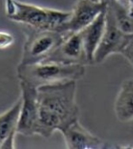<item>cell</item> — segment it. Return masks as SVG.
<instances>
[{"instance_id":"cell-1","label":"cell","mask_w":133,"mask_h":149,"mask_svg":"<svg viewBox=\"0 0 133 149\" xmlns=\"http://www.w3.org/2000/svg\"><path fill=\"white\" fill-rule=\"evenodd\" d=\"M76 92L77 81L74 80L38 87V136L48 138L55 131L62 133L79 120Z\"/></svg>"},{"instance_id":"cell-2","label":"cell","mask_w":133,"mask_h":149,"mask_svg":"<svg viewBox=\"0 0 133 149\" xmlns=\"http://www.w3.org/2000/svg\"><path fill=\"white\" fill-rule=\"evenodd\" d=\"M17 74L19 81L25 82L38 88L45 85L82 79L85 74V65L56 62H40L30 65L18 64Z\"/></svg>"},{"instance_id":"cell-3","label":"cell","mask_w":133,"mask_h":149,"mask_svg":"<svg viewBox=\"0 0 133 149\" xmlns=\"http://www.w3.org/2000/svg\"><path fill=\"white\" fill-rule=\"evenodd\" d=\"M7 18L17 23L38 29L58 30L70 17V11L46 8L18 0H5Z\"/></svg>"},{"instance_id":"cell-4","label":"cell","mask_w":133,"mask_h":149,"mask_svg":"<svg viewBox=\"0 0 133 149\" xmlns=\"http://www.w3.org/2000/svg\"><path fill=\"white\" fill-rule=\"evenodd\" d=\"M23 31L25 35V41L19 62L22 65L45 61L59 47L65 36L57 30L38 29L28 26H25Z\"/></svg>"},{"instance_id":"cell-5","label":"cell","mask_w":133,"mask_h":149,"mask_svg":"<svg viewBox=\"0 0 133 149\" xmlns=\"http://www.w3.org/2000/svg\"><path fill=\"white\" fill-rule=\"evenodd\" d=\"M22 106L17 125V133L25 136L37 135L39 123L38 88L19 81Z\"/></svg>"},{"instance_id":"cell-6","label":"cell","mask_w":133,"mask_h":149,"mask_svg":"<svg viewBox=\"0 0 133 149\" xmlns=\"http://www.w3.org/2000/svg\"><path fill=\"white\" fill-rule=\"evenodd\" d=\"M107 7L106 0L92 1V0H78L70 11V17L57 31L64 36L71 33L82 31L93 20L105 11Z\"/></svg>"},{"instance_id":"cell-7","label":"cell","mask_w":133,"mask_h":149,"mask_svg":"<svg viewBox=\"0 0 133 149\" xmlns=\"http://www.w3.org/2000/svg\"><path fill=\"white\" fill-rule=\"evenodd\" d=\"M128 36L117 25L112 14L106 7V26L100 45L95 52L93 64H101L112 55L120 54Z\"/></svg>"},{"instance_id":"cell-8","label":"cell","mask_w":133,"mask_h":149,"mask_svg":"<svg viewBox=\"0 0 133 149\" xmlns=\"http://www.w3.org/2000/svg\"><path fill=\"white\" fill-rule=\"evenodd\" d=\"M43 62H56L67 65H90L81 31L65 35L59 47Z\"/></svg>"},{"instance_id":"cell-9","label":"cell","mask_w":133,"mask_h":149,"mask_svg":"<svg viewBox=\"0 0 133 149\" xmlns=\"http://www.w3.org/2000/svg\"><path fill=\"white\" fill-rule=\"evenodd\" d=\"M66 148L69 149H92L110 147L102 139L86 129L77 120L62 132Z\"/></svg>"},{"instance_id":"cell-10","label":"cell","mask_w":133,"mask_h":149,"mask_svg":"<svg viewBox=\"0 0 133 149\" xmlns=\"http://www.w3.org/2000/svg\"><path fill=\"white\" fill-rule=\"evenodd\" d=\"M22 106L21 96L14 105L4 113L0 114V149L14 148V139Z\"/></svg>"},{"instance_id":"cell-11","label":"cell","mask_w":133,"mask_h":149,"mask_svg":"<svg viewBox=\"0 0 133 149\" xmlns=\"http://www.w3.org/2000/svg\"><path fill=\"white\" fill-rule=\"evenodd\" d=\"M106 26V9L92 23L83 28L81 33L83 36L84 47L90 65L93 64L94 55L97 50Z\"/></svg>"},{"instance_id":"cell-12","label":"cell","mask_w":133,"mask_h":149,"mask_svg":"<svg viewBox=\"0 0 133 149\" xmlns=\"http://www.w3.org/2000/svg\"><path fill=\"white\" fill-rule=\"evenodd\" d=\"M114 113L121 123L133 120V77L121 83L114 102Z\"/></svg>"},{"instance_id":"cell-13","label":"cell","mask_w":133,"mask_h":149,"mask_svg":"<svg viewBox=\"0 0 133 149\" xmlns=\"http://www.w3.org/2000/svg\"><path fill=\"white\" fill-rule=\"evenodd\" d=\"M107 8L112 14L117 25L127 35L133 34V18L128 14L125 6L117 0H106Z\"/></svg>"},{"instance_id":"cell-14","label":"cell","mask_w":133,"mask_h":149,"mask_svg":"<svg viewBox=\"0 0 133 149\" xmlns=\"http://www.w3.org/2000/svg\"><path fill=\"white\" fill-rule=\"evenodd\" d=\"M120 55H121L133 68V34L128 36L127 41L123 46Z\"/></svg>"},{"instance_id":"cell-15","label":"cell","mask_w":133,"mask_h":149,"mask_svg":"<svg viewBox=\"0 0 133 149\" xmlns=\"http://www.w3.org/2000/svg\"><path fill=\"white\" fill-rule=\"evenodd\" d=\"M14 42V37L8 32L0 31V49L11 47Z\"/></svg>"},{"instance_id":"cell-16","label":"cell","mask_w":133,"mask_h":149,"mask_svg":"<svg viewBox=\"0 0 133 149\" xmlns=\"http://www.w3.org/2000/svg\"><path fill=\"white\" fill-rule=\"evenodd\" d=\"M122 5L125 6L128 14L133 18V0H126Z\"/></svg>"},{"instance_id":"cell-17","label":"cell","mask_w":133,"mask_h":149,"mask_svg":"<svg viewBox=\"0 0 133 149\" xmlns=\"http://www.w3.org/2000/svg\"><path fill=\"white\" fill-rule=\"evenodd\" d=\"M117 1H119V2L121 3V4H124V2L126 1V0H117Z\"/></svg>"},{"instance_id":"cell-18","label":"cell","mask_w":133,"mask_h":149,"mask_svg":"<svg viewBox=\"0 0 133 149\" xmlns=\"http://www.w3.org/2000/svg\"><path fill=\"white\" fill-rule=\"evenodd\" d=\"M92 1H101V0H92Z\"/></svg>"},{"instance_id":"cell-19","label":"cell","mask_w":133,"mask_h":149,"mask_svg":"<svg viewBox=\"0 0 133 149\" xmlns=\"http://www.w3.org/2000/svg\"><path fill=\"white\" fill-rule=\"evenodd\" d=\"M130 147H133V146H130Z\"/></svg>"}]
</instances>
